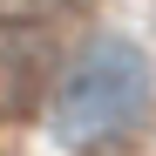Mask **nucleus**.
Returning a JSON list of instances; mask_svg holds the SVG:
<instances>
[{"label":"nucleus","mask_w":156,"mask_h":156,"mask_svg":"<svg viewBox=\"0 0 156 156\" xmlns=\"http://www.w3.org/2000/svg\"><path fill=\"white\" fill-rule=\"evenodd\" d=\"M149 102V61L136 41L122 34H95L75 68L61 75V95H55V136L61 143H102V136H122L129 122L143 115Z\"/></svg>","instance_id":"obj_1"},{"label":"nucleus","mask_w":156,"mask_h":156,"mask_svg":"<svg viewBox=\"0 0 156 156\" xmlns=\"http://www.w3.org/2000/svg\"><path fill=\"white\" fill-rule=\"evenodd\" d=\"M48 75H55V34L41 27V20H0V102H7L14 115H27Z\"/></svg>","instance_id":"obj_2"}]
</instances>
